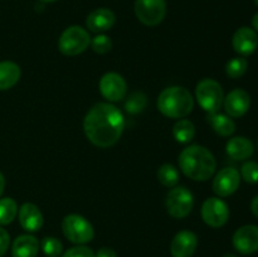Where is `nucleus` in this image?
I'll return each mask as SVG.
<instances>
[{
	"label": "nucleus",
	"instance_id": "4c0bfd02",
	"mask_svg": "<svg viewBox=\"0 0 258 257\" xmlns=\"http://www.w3.org/2000/svg\"><path fill=\"white\" fill-rule=\"evenodd\" d=\"M254 3H256V5L258 7V0H254Z\"/></svg>",
	"mask_w": 258,
	"mask_h": 257
},
{
	"label": "nucleus",
	"instance_id": "dca6fc26",
	"mask_svg": "<svg viewBox=\"0 0 258 257\" xmlns=\"http://www.w3.org/2000/svg\"><path fill=\"white\" fill-rule=\"evenodd\" d=\"M116 22V17L112 10L107 8H98L91 12L86 19L88 30L93 33H103L110 30Z\"/></svg>",
	"mask_w": 258,
	"mask_h": 257
},
{
	"label": "nucleus",
	"instance_id": "6e6552de",
	"mask_svg": "<svg viewBox=\"0 0 258 257\" xmlns=\"http://www.w3.org/2000/svg\"><path fill=\"white\" fill-rule=\"evenodd\" d=\"M135 14L143 24L148 27H156L165 18V0H136Z\"/></svg>",
	"mask_w": 258,
	"mask_h": 257
},
{
	"label": "nucleus",
	"instance_id": "a211bd4d",
	"mask_svg": "<svg viewBox=\"0 0 258 257\" xmlns=\"http://www.w3.org/2000/svg\"><path fill=\"white\" fill-rule=\"evenodd\" d=\"M226 151L233 160H246L253 155L254 146L249 139L244 136H236L227 143Z\"/></svg>",
	"mask_w": 258,
	"mask_h": 257
},
{
	"label": "nucleus",
	"instance_id": "f3484780",
	"mask_svg": "<svg viewBox=\"0 0 258 257\" xmlns=\"http://www.w3.org/2000/svg\"><path fill=\"white\" fill-rule=\"evenodd\" d=\"M19 223L27 232H38L43 227L44 219L40 209L33 203H24L18 211Z\"/></svg>",
	"mask_w": 258,
	"mask_h": 257
},
{
	"label": "nucleus",
	"instance_id": "f8f14e48",
	"mask_svg": "<svg viewBox=\"0 0 258 257\" xmlns=\"http://www.w3.org/2000/svg\"><path fill=\"white\" fill-rule=\"evenodd\" d=\"M241 184V174L234 168H224L217 173L213 180V191L218 197H229L236 193Z\"/></svg>",
	"mask_w": 258,
	"mask_h": 257
},
{
	"label": "nucleus",
	"instance_id": "cd10ccee",
	"mask_svg": "<svg viewBox=\"0 0 258 257\" xmlns=\"http://www.w3.org/2000/svg\"><path fill=\"white\" fill-rule=\"evenodd\" d=\"M241 178L249 184L258 183V163L246 161L241 168Z\"/></svg>",
	"mask_w": 258,
	"mask_h": 257
},
{
	"label": "nucleus",
	"instance_id": "412c9836",
	"mask_svg": "<svg viewBox=\"0 0 258 257\" xmlns=\"http://www.w3.org/2000/svg\"><path fill=\"white\" fill-rule=\"evenodd\" d=\"M207 120H208L212 128L221 136H231L236 131V123H234V121L229 116L223 115V113H208L207 115Z\"/></svg>",
	"mask_w": 258,
	"mask_h": 257
},
{
	"label": "nucleus",
	"instance_id": "4468645a",
	"mask_svg": "<svg viewBox=\"0 0 258 257\" xmlns=\"http://www.w3.org/2000/svg\"><path fill=\"white\" fill-rule=\"evenodd\" d=\"M233 49L242 57L251 55L258 47V35L256 30L249 27H242L236 30L232 38Z\"/></svg>",
	"mask_w": 258,
	"mask_h": 257
},
{
	"label": "nucleus",
	"instance_id": "f03ea898",
	"mask_svg": "<svg viewBox=\"0 0 258 257\" xmlns=\"http://www.w3.org/2000/svg\"><path fill=\"white\" fill-rule=\"evenodd\" d=\"M179 166L188 178L197 181H206L216 173L217 161L207 148L190 145L179 155Z\"/></svg>",
	"mask_w": 258,
	"mask_h": 257
},
{
	"label": "nucleus",
	"instance_id": "39448f33",
	"mask_svg": "<svg viewBox=\"0 0 258 257\" xmlns=\"http://www.w3.org/2000/svg\"><path fill=\"white\" fill-rule=\"evenodd\" d=\"M196 97L203 110L208 113H213L218 112L223 105L224 92L222 86L217 81L206 78L197 85Z\"/></svg>",
	"mask_w": 258,
	"mask_h": 257
},
{
	"label": "nucleus",
	"instance_id": "9b49d317",
	"mask_svg": "<svg viewBox=\"0 0 258 257\" xmlns=\"http://www.w3.org/2000/svg\"><path fill=\"white\" fill-rule=\"evenodd\" d=\"M233 246L239 253L252 254L258 251V226L246 224L234 232Z\"/></svg>",
	"mask_w": 258,
	"mask_h": 257
},
{
	"label": "nucleus",
	"instance_id": "20e7f679",
	"mask_svg": "<svg viewBox=\"0 0 258 257\" xmlns=\"http://www.w3.org/2000/svg\"><path fill=\"white\" fill-rule=\"evenodd\" d=\"M91 44V37L85 28L80 25H72L60 34L58 40V48L60 53L68 57H75L85 52Z\"/></svg>",
	"mask_w": 258,
	"mask_h": 257
},
{
	"label": "nucleus",
	"instance_id": "423d86ee",
	"mask_svg": "<svg viewBox=\"0 0 258 257\" xmlns=\"http://www.w3.org/2000/svg\"><path fill=\"white\" fill-rule=\"evenodd\" d=\"M62 231L66 238L72 243L85 244L92 241L95 236L93 227L85 217L80 214H68L62 222Z\"/></svg>",
	"mask_w": 258,
	"mask_h": 257
},
{
	"label": "nucleus",
	"instance_id": "f257e3e1",
	"mask_svg": "<svg viewBox=\"0 0 258 257\" xmlns=\"http://www.w3.org/2000/svg\"><path fill=\"white\" fill-rule=\"evenodd\" d=\"M83 128L88 140L98 148H110L120 140L125 128L122 112L111 103H96L86 115Z\"/></svg>",
	"mask_w": 258,
	"mask_h": 257
},
{
	"label": "nucleus",
	"instance_id": "6ab92c4d",
	"mask_svg": "<svg viewBox=\"0 0 258 257\" xmlns=\"http://www.w3.org/2000/svg\"><path fill=\"white\" fill-rule=\"evenodd\" d=\"M38 251H39V242L32 234L18 236L13 242V257H37Z\"/></svg>",
	"mask_w": 258,
	"mask_h": 257
},
{
	"label": "nucleus",
	"instance_id": "72a5a7b5",
	"mask_svg": "<svg viewBox=\"0 0 258 257\" xmlns=\"http://www.w3.org/2000/svg\"><path fill=\"white\" fill-rule=\"evenodd\" d=\"M4 188H5V178L4 175H3L2 171H0V197H2L3 193H4Z\"/></svg>",
	"mask_w": 258,
	"mask_h": 257
},
{
	"label": "nucleus",
	"instance_id": "473e14b6",
	"mask_svg": "<svg viewBox=\"0 0 258 257\" xmlns=\"http://www.w3.org/2000/svg\"><path fill=\"white\" fill-rule=\"evenodd\" d=\"M251 211H252V213H253L254 216H256L258 218V196H256L253 199H252Z\"/></svg>",
	"mask_w": 258,
	"mask_h": 257
},
{
	"label": "nucleus",
	"instance_id": "aec40b11",
	"mask_svg": "<svg viewBox=\"0 0 258 257\" xmlns=\"http://www.w3.org/2000/svg\"><path fill=\"white\" fill-rule=\"evenodd\" d=\"M22 71L17 63L12 60L0 62V91H7L14 87L20 80Z\"/></svg>",
	"mask_w": 258,
	"mask_h": 257
},
{
	"label": "nucleus",
	"instance_id": "b1692460",
	"mask_svg": "<svg viewBox=\"0 0 258 257\" xmlns=\"http://www.w3.org/2000/svg\"><path fill=\"white\" fill-rule=\"evenodd\" d=\"M158 179L163 185L174 188L179 183V171L171 164H163L158 170Z\"/></svg>",
	"mask_w": 258,
	"mask_h": 257
},
{
	"label": "nucleus",
	"instance_id": "4be33fe9",
	"mask_svg": "<svg viewBox=\"0 0 258 257\" xmlns=\"http://www.w3.org/2000/svg\"><path fill=\"white\" fill-rule=\"evenodd\" d=\"M173 135L178 143L188 144L196 136V127H194L193 122L186 118H181L178 122L174 125L173 127Z\"/></svg>",
	"mask_w": 258,
	"mask_h": 257
},
{
	"label": "nucleus",
	"instance_id": "bb28decb",
	"mask_svg": "<svg viewBox=\"0 0 258 257\" xmlns=\"http://www.w3.org/2000/svg\"><path fill=\"white\" fill-rule=\"evenodd\" d=\"M40 246H42L43 252L47 257H58L62 254L63 244L55 237H45V238H43Z\"/></svg>",
	"mask_w": 258,
	"mask_h": 257
},
{
	"label": "nucleus",
	"instance_id": "2eb2a0df",
	"mask_svg": "<svg viewBox=\"0 0 258 257\" xmlns=\"http://www.w3.org/2000/svg\"><path fill=\"white\" fill-rule=\"evenodd\" d=\"M198 246V237L191 231H181L171 241L170 252L173 257H191Z\"/></svg>",
	"mask_w": 258,
	"mask_h": 257
},
{
	"label": "nucleus",
	"instance_id": "7ed1b4c3",
	"mask_svg": "<svg viewBox=\"0 0 258 257\" xmlns=\"http://www.w3.org/2000/svg\"><path fill=\"white\" fill-rule=\"evenodd\" d=\"M194 98L186 88L180 86L168 87L159 95L158 108L164 116L183 118L193 111Z\"/></svg>",
	"mask_w": 258,
	"mask_h": 257
},
{
	"label": "nucleus",
	"instance_id": "1a4fd4ad",
	"mask_svg": "<svg viewBox=\"0 0 258 257\" xmlns=\"http://www.w3.org/2000/svg\"><path fill=\"white\" fill-rule=\"evenodd\" d=\"M202 218L208 226L219 228L229 219V208L219 198H208L202 206Z\"/></svg>",
	"mask_w": 258,
	"mask_h": 257
},
{
	"label": "nucleus",
	"instance_id": "e433bc0d",
	"mask_svg": "<svg viewBox=\"0 0 258 257\" xmlns=\"http://www.w3.org/2000/svg\"><path fill=\"white\" fill-rule=\"evenodd\" d=\"M42 2H44V3H53V2H55V0H42Z\"/></svg>",
	"mask_w": 258,
	"mask_h": 257
},
{
	"label": "nucleus",
	"instance_id": "c756f323",
	"mask_svg": "<svg viewBox=\"0 0 258 257\" xmlns=\"http://www.w3.org/2000/svg\"><path fill=\"white\" fill-rule=\"evenodd\" d=\"M62 257H95V253L87 246H76L66 251Z\"/></svg>",
	"mask_w": 258,
	"mask_h": 257
},
{
	"label": "nucleus",
	"instance_id": "f704fd0d",
	"mask_svg": "<svg viewBox=\"0 0 258 257\" xmlns=\"http://www.w3.org/2000/svg\"><path fill=\"white\" fill-rule=\"evenodd\" d=\"M252 27L254 28V30H257L258 32V13L253 15V18H252Z\"/></svg>",
	"mask_w": 258,
	"mask_h": 257
},
{
	"label": "nucleus",
	"instance_id": "a878e982",
	"mask_svg": "<svg viewBox=\"0 0 258 257\" xmlns=\"http://www.w3.org/2000/svg\"><path fill=\"white\" fill-rule=\"evenodd\" d=\"M247 68H248V62H247L246 58L236 57L232 58L226 65V73L228 77L237 80L247 72Z\"/></svg>",
	"mask_w": 258,
	"mask_h": 257
},
{
	"label": "nucleus",
	"instance_id": "7c9ffc66",
	"mask_svg": "<svg viewBox=\"0 0 258 257\" xmlns=\"http://www.w3.org/2000/svg\"><path fill=\"white\" fill-rule=\"evenodd\" d=\"M10 244V236L3 227H0V257L5 254Z\"/></svg>",
	"mask_w": 258,
	"mask_h": 257
},
{
	"label": "nucleus",
	"instance_id": "c9c22d12",
	"mask_svg": "<svg viewBox=\"0 0 258 257\" xmlns=\"http://www.w3.org/2000/svg\"><path fill=\"white\" fill-rule=\"evenodd\" d=\"M222 257H237V256H236V254H233V253H227V254H223Z\"/></svg>",
	"mask_w": 258,
	"mask_h": 257
},
{
	"label": "nucleus",
	"instance_id": "2f4dec72",
	"mask_svg": "<svg viewBox=\"0 0 258 257\" xmlns=\"http://www.w3.org/2000/svg\"><path fill=\"white\" fill-rule=\"evenodd\" d=\"M95 257H117V253H116L112 248L103 247V248L98 249V252L95 254Z\"/></svg>",
	"mask_w": 258,
	"mask_h": 257
},
{
	"label": "nucleus",
	"instance_id": "393cba45",
	"mask_svg": "<svg viewBox=\"0 0 258 257\" xmlns=\"http://www.w3.org/2000/svg\"><path fill=\"white\" fill-rule=\"evenodd\" d=\"M148 105V98L143 92H133L125 102V110L131 115H136L145 110Z\"/></svg>",
	"mask_w": 258,
	"mask_h": 257
},
{
	"label": "nucleus",
	"instance_id": "0eeeda50",
	"mask_svg": "<svg viewBox=\"0 0 258 257\" xmlns=\"http://www.w3.org/2000/svg\"><path fill=\"white\" fill-rule=\"evenodd\" d=\"M194 206L193 194L185 186H174L168 193L165 207L168 213L176 219L189 216Z\"/></svg>",
	"mask_w": 258,
	"mask_h": 257
},
{
	"label": "nucleus",
	"instance_id": "58836bf2",
	"mask_svg": "<svg viewBox=\"0 0 258 257\" xmlns=\"http://www.w3.org/2000/svg\"><path fill=\"white\" fill-rule=\"evenodd\" d=\"M257 148H258V141H257Z\"/></svg>",
	"mask_w": 258,
	"mask_h": 257
},
{
	"label": "nucleus",
	"instance_id": "c85d7f7f",
	"mask_svg": "<svg viewBox=\"0 0 258 257\" xmlns=\"http://www.w3.org/2000/svg\"><path fill=\"white\" fill-rule=\"evenodd\" d=\"M91 47H92L93 52L98 53V54H105V53L110 52L112 48V40L107 35L98 34L97 37L91 40Z\"/></svg>",
	"mask_w": 258,
	"mask_h": 257
},
{
	"label": "nucleus",
	"instance_id": "ddd939ff",
	"mask_svg": "<svg viewBox=\"0 0 258 257\" xmlns=\"http://www.w3.org/2000/svg\"><path fill=\"white\" fill-rule=\"evenodd\" d=\"M223 105L229 117H242L249 110L251 97L247 91L242 90V88H236L224 97Z\"/></svg>",
	"mask_w": 258,
	"mask_h": 257
},
{
	"label": "nucleus",
	"instance_id": "5701e85b",
	"mask_svg": "<svg viewBox=\"0 0 258 257\" xmlns=\"http://www.w3.org/2000/svg\"><path fill=\"white\" fill-rule=\"evenodd\" d=\"M18 214V204L13 198L0 199V224L7 226L15 219Z\"/></svg>",
	"mask_w": 258,
	"mask_h": 257
},
{
	"label": "nucleus",
	"instance_id": "9d476101",
	"mask_svg": "<svg viewBox=\"0 0 258 257\" xmlns=\"http://www.w3.org/2000/svg\"><path fill=\"white\" fill-rule=\"evenodd\" d=\"M100 91L106 100L111 102H118L125 98L127 86L122 76L116 72H108L100 80Z\"/></svg>",
	"mask_w": 258,
	"mask_h": 257
}]
</instances>
